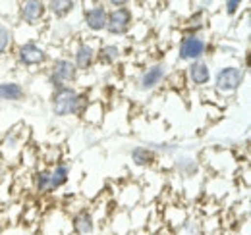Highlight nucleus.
<instances>
[{"instance_id": "obj_7", "label": "nucleus", "mask_w": 251, "mask_h": 235, "mask_svg": "<svg viewBox=\"0 0 251 235\" xmlns=\"http://www.w3.org/2000/svg\"><path fill=\"white\" fill-rule=\"evenodd\" d=\"M164 77H166V66L164 64H153L139 77V87H141V91H153L162 83Z\"/></svg>"}, {"instance_id": "obj_22", "label": "nucleus", "mask_w": 251, "mask_h": 235, "mask_svg": "<svg viewBox=\"0 0 251 235\" xmlns=\"http://www.w3.org/2000/svg\"><path fill=\"white\" fill-rule=\"evenodd\" d=\"M2 177H4V170L0 168V181H2Z\"/></svg>"}, {"instance_id": "obj_6", "label": "nucleus", "mask_w": 251, "mask_h": 235, "mask_svg": "<svg viewBox=\"0 0 251 235\" xmlns=\"http://www.w3.org/2000/svg\"><path fill=\"white\" fill-rule=\"evenodd\" d=\"M47 50L43 48V47H39L37 43H24L22 47H20V50H18V60H20V64H24V66H41V64H45L47 62Z\"/></svg>"}, {"instance_id": "obj_14", "label": "nucleus", "mask_w": 251, "mask_h": 235, "mask_svg": "<svg viewBox=\"0 0 251 235\" xmlns=\"http://www.w3.org/2000/svg\"><path fill=\"white\" fill-rule=\"evenodd\" d=\"M155 158H157V154H155V150H153V148L135 147L133 150H131V160H133V164H135V166H141V168L151 166V164L155 162Z\"/></svg>"}, {"instance_id": "obj_2", "label": "nucleus", "mask_w": 251, "mask_h": 235, "mask_svg": "<svg viewBox=\"0 0 251 235\" xmlns=\"http://www.w3.org/2000/svg\"><path fill=\"white\" fill-rule=\"evenodd\" d=\"M77 91L72 87V85H66V87L54 89L52 93V98H50V106H52V112L54 116L64 118L74 114V108H75V100H77Z\"/></svg>"}, {"instance_id": "obj_3", "label": "nucleus", "mask_w": 251, "mask_h": 235, "mask_svg": "<svg viewBox=\"0 0 251 235\" xmlns=\"http://www.w3.org/2000/svg\"><path fill=\"white\" fill-rule=\"evenodd\" d=\"M133 25V12L129 8H114L106 14V27L110 35H126Z\"/></svg>"}, {"instance_id": "obj_12", "label": "nucleus", "mask_w": 251, "mask_h": 235, "mask_svg": "<svg viewBox=\"0 0 251 235\" xmlns=\"http://www.w3.org/2000/svg\"><path fill=\"white\" fill-rule=\"evenodd\" d=\"M72 226L77 235H91L95 232V220L93 214L89 210H79L74 218H72Z\"/></svg>"}, {"instance_id": "obj_21", "label": "nucleus", "mask_w": 251, "mask_h": 235, "mask_svg": "<svg viewBox=\"0 0 251 235\" xmlns=\"http://www.w3.org/2000/svg\"><path fill=\"white\" fill-rule=\"evenodd\" d=\"M110 6H114V8H126V6H127V2H124V0H112V2H110Z\"/></svg>"}, {"instance_id": "obj_1", "label": "nucleus", "mask_w": 251, "mask_h": 235, "mask_svg": "<svg viewBox=\"0 0 251 235\" xmlns=\"http://www.w3.org/2000/svg\"><path fill=\"white\" fill-rule=\"evenodd\" d=\"M244 70L242 68H236V66H228V68H222L219 70V73L215 75V89L219 91L220 94H232L236 93L238 89L242 87L244 83Z\"/></svg>"}, {"instance_id": "obj_16", "label": "nucleus", "mask_w": 251, "mask_h": 235, "mask_svg": "<svg viewBox=\"0 0 251 235\" xmlns=\"http://www.w3.org/2000/svg\"><path fill=\"white\" fill-rule=\"evenodd\" d=\"M95 58L100 64H114L120 60V48L116 45H104L99 48V52H95Z\"/></svg>"}, {"instance_id": "obj_13", "label": "nucleus", "mask_w": 251, "mask_h": 235, "mask_svg": "<svg viewBox=\"0 0 251 235\" xmlns=\"http://www.w3.org/2000/svg\"><path fill=\"white\" fill-rule=\"evenodd\" d=\"M25 96V91L16 81H2L0 83V100L6 102H18Z\"/></svg>"}, {"instance_id": "obj_4", "label": "nucleus", "mask_w": 251, "mask_h": 235, "mask_svg": "<svg viewBox=\"0 0 251 235\" xmlns=\"http://www.w3.org/2000/svg\"><path fill=\"white\" fill-rule=\"evenodd\" d=\"M75 77H77V70H75L74 62L68 58L56 60V62L52 64V70H50V75H49L50 85L54 89L66 87L68 83L75 81Z\"/></svg>"}, {"instance_id": "obj_10", "label": "nucleus", "mask_w": 251, "mask_h": 235, "mask_svg": "<svg viewBox=\"0 0 251 235\" xmlns=\"http://www.w3.org/2000/svg\"><path fill=\"white\" fill-rule=\"evenodd\" d=\"M188 75H189V81L197 87H205L209 81H211V70L205 62L197 60V62H191L188 68Z\"/></svg>"}, {"instance_id": "obj_15", "label": "nucleus", "mask_w": 251, "mask_h": 235, "mask_svg": "<svg viewBox=\"0 0 251 235\" xmlns=\"http://www.w3.org/2000/svg\"><path fill=\"white\" fill-rule=\"evenodd\" d=\"M74 8H75V2H72V0H52V2L47 4V10H49L54 18H58V20L70 16V14L74 12Z\"/></svg>"}, {"instance_id": "obj_19", "label": "nucleus", "mask_w": 251, "mask_h": 235, "mask_svg": "<svg viewBox=\"0 0 251 235\" xmlns=\"http://www.w3.org/2000/svg\"><path fill=\"white\" fill-rule=\"evenodd\" d=\"M10 43H12V31L6 25H0V56H4L8 52Z\"/></svg>"}, {"instance_id": "obj_9", "label": "nucleus", "mask_w": 251, "mask_h": 235, "mask_svg": "<svg viewBox=\"0 0 251 235\" xmlns=\"http://www.w3.org/2000/svg\"><path fill=\"white\" fill-rule=\"evenodd\" d=\"M106 8L102 4H95L93 8L85 10L83 12V20H85V25L91 31L99 33V31H104L106 27Z\"/></svg>"}, {"instance_id": "obj_8", "label": "nucleus", "mask_w": 251, "mask_h": 235, "mask_svg": "<svg viewBox=\"0 0 251 235\" xmlns=\"http://www.w3.org/2000/svg\"><path fill=\"white\" fill-rule=\"evenodd\" d=\"M45 14H47V4L41 0H27V2L20 4V18L29 25L41 22L45 18Z\"/></svg>"}, {"instance_id": "obj_18", "label": "nucleus", "mask_w": 251, "mask_h": 235, "mask_svg": "<svg viewBox=\"0 0 251 235\" xmlns=\"http://www.w3.org/2000/svg\"><path fill=\"white\" fill-rule=\"evenodd\" d=\"M37 193H49L50 191V170H39L33 177Z\"/></svg>"}, {"instance_id": "obj_17", "label": "nucleus", "mask_w": 251, "mask_h": 235, "mask_svg": "<svg viewBox=\"0 0 251 235\" xmlns=\"http://www.w3.org/2000/svg\"><path fill=\"white\" fill-rule=\"evenodd\" d=\"M68 176H70V168L66 164H58L54 170H50V191H56L66 185Z\"/></svg>"}, {"instance_id": "obj_20", "label": "nucleus", "mask_w": 251, "mask_h": 235, "mask_svg": "<svg viewBox=\"0 0 251 235\" xmlns=\"http://www.w3.org/2000/svg\"><path fill=\"white\" fill-rule=\"evenodd\" d=\"M240 8H242V2H240V0H228V2L224 4V10H226L228 16H234Z\"/></svg>"}, {"instance_id": "obj_11", "label": "nucleus", "mask_w": 251, "mask_h": 235, "mask_svg": "<svg viewBox=\"0 0 251 235\" xmlns=\"http://www.w3.org/2000/svg\"><path fill=\"white\" fill-rule=\"evenodd\" d=\"M93 62H95L93 47L87 45V43L79 45L77 50H75V54H74V66H75V70H77V71H87V70L93 66Z\"/></svg>"}, {"instance_id": "obj_23", "label": "nucleus", "mask_w": 251, "mask_h": 235, "mask_svg": "<svg viewBox=\"0 0 251 235\" xmlns=\"http://www.w3.org/2000/svg\"><path fill=\"white\" fill-rule=\"evenodd\" d=\"M157 235H172V234H168V232H160V234H157Z\"/></svg>"}, {"instance_id": "obj_5", "label": "nucleus", "mask_w": 251, "mask_h": 235, "mask_svg": "<svg viewBox=\"0 0 251 235\" xmlns=\"http://www.w3.org/2000/svg\"><path fill=\"white\" fill-rule=\"evenodd\" d=\"M207 50V43L203 37L191 33V35H186L180 43V48H178V56L180 60H186V62H197L205 54Z\"/></svg>"}]
</instances>
